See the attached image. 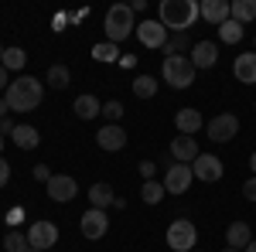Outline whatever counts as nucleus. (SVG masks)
Masks as SVG:
<instances>
[{
  "label": "nucleus",
  "instance_id": "nucleus-38",
  "mask_svg": "<svg viewBox=\"0 0 256 252\" xmlns=\"http://www.w3.org/2000/svg\"><path fill=\"white\" fill-rule=\"evenodd\" d=\"M7 85H10V82H7V68L0 65V92H7Z\"/></svg>",
  "mask_w": 256,
  "mask_h": 252
},
{
  "label": "nucleus",
  "instance_id": "nucleus-36",
  "mask_svg": "<svg viewBox=\"0 0 256 252\" xmlns=\"http://www.w3.org/2000/svg\"><path fill=\"white\" fill-rule=\"evenodd\" d=\"M7 181H10V164L0 157V188H7Z\"/></svg>",
  "mask_w": 256,
  "mask_h": 252
},
{
  "label": "nucleus",
  "instance_id": "nucleus-25",
  "mask_svg": "<svg viewBox=\"0 0 256 252\" xmlns=\"http://www.w3.org/2000/svg\"><path fill=\"white\" fill-rule=\"evenodd\" d=\"M0 65L7 68V72H20L24 65H28V55H24V48H4V58Z\"/></svg>",
  "mask_w": 256,
  "mask_h": 252
},
{
  "label": "nucleus",
  "instance_id": "nucleus-17",
  "mask_svg": "<svg viewBox=\"0 0 256 252\" xmlns=\"http://www.w3.org/2000/svg\"><path fill=\"white\" fill-rule=\"evenodd\" d=\"M174 126L181 136H195L198 130H202V113L198 109H192V106H184V109H178L174 113Z\"/></svg>",
  "mask_w": 256,
  "mask_h": 252
},
{
  "label": "nucleus",
  "instance_id": "nucleus-16",
  "mask_svg": "<svg viewBox=\"0 0 256 252\" xmlns=\"http://www.w3.org/2000/svg\"><path fill=\"white\" fill-rule=\"evenodd\" d=\"M198 157V140L195 136H174L171 140V160L174 164H192Z\"/></svg>",
  "mask_w": 256,
  "mask_h": 252
},
{
  "label": "nucleus",
  "instance_id": "nucleus-34",
  "mask_svg": "<svg viewBox=\"0 0 256 252\" xmlns=\"http://www.w3.org/2000/svg\"><path fill=\"white\" fill-rule=\"evenodd\" d=\"M31 174H34V181H44V184H48V181H52V171H48V167H44V164H34V171H31Z\"/></svg>",
  "mask_w": 256,
  "mask_h": 252
},
{
  "label": "nucleus",
  "instance_id": "nucleus-29",
  "mask_svg": "<svg viewBox=\"0 0 256 252\" xmlns=\"http://www.w3.org/2000/svg\"><path fill=\"white\" fill-rule=\"evenodd\" d=\"M4 249L7 252H28L31 242H28V235H20V232H7L4 235Z\"/></svg>",
  "mask_w": 256,
  "mask_h": 252
},
{
  "label": "nucleus",
  "instance_id": "nucleus-23",
  "mask_svg": "<svg viewBox=\"0 0 256 252\" xmlns=\"http://www.w3.org/2000/svg\"><path fill=\"white\" fill-rule=\"evenodd\" d=\"M229 17L239 20V24L246 27L250 20H256V0H232V7H229Z\"/></svg>",
  "mask_w": 256,
  "mask_h": 252
},
{
  "label": "nucleus",
  "instance_id": "nucleus-12",
  "mask_svg": "<svg viewBox=\"0 0 256 252\" xmlns=\"http://www.w3.org/2000/svg\"><path fill=\"white\" fill-rule=\"evenodd\" d=\"M44 188H48V198H52V201H58V205H68V201L79 194L76 177H68V174H55L48 184H44Z\"/></svg>",
  "mask_w": 256,
  "mask_h": 252
},
{
  "label": "nucleus",
  "instance_id": "nucleus-22",
  "mask_svg": "<svg viewBox=\"0 0 256 252\" xmlns=\"http://www.w3.org/2000/svg\"><path fill=\"white\" fill-rule=\"evenodd\" d=\"M72 109H76V116H79V119H96V116H102V102H99L96 96H79L76 102H72Z\"/></svg>",
  "mask_w": 256,
  "mask_h": 252
},
{
  "label": "nucleus",
  "instance_id": "nucleus-46",
  "mask_svg": "<svg viewBox=\"0 0 256 252\" xmlns=\"http://www.w3.org/2000/svg\"><path fill=\"white\" fill-rule=\"evenodd\" d=\"M0 58H4V44H0Z\"/></svg>",
  "mask_w": 256,
  "mask_h": 252
},
{
  "label": "nucleus",
  "instance_id": "nucleus-30",
  "mask_svg": "<svg viewBox=\"0 0 256 252\" xmlns=\"http://www.w3.org/2000/svg\"><path fill=\"white\" fill-rule=\"evenodd\" d=\"M92 58H96V61H116L120 58V48H116V44H110V41L92 44Z\"/></svg>",
  "mask_w": 256,
  "mask_h": 252
},
{
  "label": "nucleus",
  "instance_id": "nucleus-3",
  "mask_svg": "<svg viewBox=\"0 0 256 252\" xmlns=\"http://www.w3.org/2000/svg\"><path fill=\"white\" fill-rule=\"evenodd\" d=\"M106 41L110 44H120V41H126L134 31H137V24H134V10H130V3H113L110 10H106Z\"/></svg>",
  "mask_w": 256,
  "mask_h": 252
},
{
  "label": "nucleus",
  "instance_id": "nucleus-26",
  "mask_svg": "<svg viewBox=\"0 0 256 252\" xmlns=\"http://www.w3.org/2000/svg\"><path fill=\"white\" fill-rule=\"evenodd\" d=\"M134 96L137 99H154L158 96V78L154 75H137L134 78Z\"/></svg>",
  "mask_w": 256,
  "mask_h": 252
},
{
  "label": "nucleus",
  "instance_id": "nucleus-19",
  "mask_svg": "<svg viewBox=\"0 0 256 252\" xmlns=\"http://www.w3.org/2000/svg\"><path fill=\"white\" fill-rule=\"evenodd\" d=\"M113 201H116V194H113V188H110L106 181H96V184L89 188V208L106 212V208H113Z\"/></svg>",
  "mask_w": 256,
  "mask_h": 252
},
{
  "label": "nucleus",
  "instance_id": "nucleus-5",
  "mask_svg": "<svg viewBox=\"0 0 256 252\" xmlns=\"http://www.w3.org/2000/svg\"><path fill=\"white\" fill-rule=\"evenodd\" d=\"M168 249H174V252H192V246H195V222H188V218H174L171 225H168Z\"/></svg>",
  "mask_w": 256,
  "mask_h": 252
},
{
  "label": "nucleus",
  "instance_id": "nucleus-39",
  "mask_svg": "<svg viewBox=\"0 0 256 252\" xmlns=\"http://www.w3.org/2000/svg\"><path fill=\"white\" fill-rule=\"evenodd\" d=\"M18 222H20V212H18V208H14V212H7V225H18Z\"/></svg>",
  "mask_w": 256,
  "mask_h": 252
},
{
  "label": "nucleus",
  "instance_id": "nucleus-44",
  "mask_svg": "<svg viewBox=\"0 0 256 252\" xmlns=\"http://www.w3.org/2000/svg\"><path fill=\"white\" fill-rule=\"evenodd\" d=\"M222 252H239V249H229V246H226V249H222Z\"/></svg>",
  "mask_w": 256,
  "mask_h": 252
},
{
  "label": "nucleus",
  "instance_id": "nucleus-21",
  "mask_svg": "<svg viewBox=\"0 0 256 252\" xmlns=\"http://www.w3.org/2000/svg\"><path fill=\"white\" fill-rule=\"evenodd\" d=\"M10 140H14V147H20V150H34L41 143V133L34 126H28V123H18L14 133H10Z\"/></svg>",
  "mask_w": 256,
  "mask_h": 252
},
{
  "label": "nucleus",
  "instance_id": "nucleus-41",
  "mask_svg": "<svg viewBox=\"0 0 256 252\" xmlns=\"http://www.w3.org/2000/svg\"><path fill=\"white\" fill-rule=\"evenodd\" d=\"M7 109H10V106H7V99L0 96V119H7Z\"/></svg>",
  "mask_w": 256,
  "mask_h": 252
},
{
  "label": "nucleus",
  "instance_id": "nucleus-7",
  "mask_svg": "<svg viewBox=\"0 0 256 252\" xmlns=\"http://www.w3.org/2000/svg\"><path fill=\"white\" fill-rule=\"evenodd\" d=\"M28 242H31V249L48 252L55 242H58V225H55V222H48V218L31 222V229H28Z\"/></svg>",
  "mask_w": 256,
  "mask_h": 252
},
{
  "label": "nucleus",
  "instance_id": "nucleus-37",
  "mask_svg": "<svg viewBox=\"0 0 256 252\" xmlns=\"http://www.w3.org/2000/svg\"><path fill=\"white\" fill-rule=\"evenodd\" d=\"M14 133V126H10V119H0V136H10Z\"/></svg>",
  "mask_w": 256,
  "mask_h": 252
},
{
  "label": "nucleus",
  "instance_id": "nucleus-27",
  "mask_svg": "<svg viewBox=\"0 0 256 252\" xmlns=\"http://www.w3.org/2000/svg\"><path fill=\"white\" fill-rule=\"evenodd\" d=\"M44 82H48L52 89H68V85H72V75H68V68H65V65H52V68H48V75H44Z\"/></svg>",
  "mask_w": 256,
  "mask_h": 252
},
{
  "label": "nucleus",
  "instance_id": "nucleus-31",
  "mask_svg": "<svg viewBox=\"0 0 256 252\" xmlns=\"http://www.w3.org/2000/svg\"><path fill=\"white\" fill-rule=\"evenodd\" d=\"M181 51H192V38L188 34H174V41L164 44V58L168 55H181Z\"/></svg>",
  "mask_w": 256,
  "mask_h": 252
},
{
  "label": "nucleus",
  "instance_id": "nucleus-6",
  "mask_svg": "<svg viewBox=\"0 0 256 252\" xmlns=\"http://www.w3.org/2000/svg\"><path fill=\"white\" fill-rule=\"evenodd\" d=\"M205 133H208L212 143H229V140H236V133H239V116H232V113H218V116L208 119Z\"/></svg>",
  "mask_w": 256,
  "mask_h": 252
},
{
  "label": "nucleus",
  "instance_id": "nucleus-32",
  "mask_svg": "<svg viewBox=\"0 0 256 252\" xmlns=\"http://www.w3.org/2000/svg\"><path fill=\"white\" fill-rule=\"evenodd\" d=\"M102 116L110 119V123H120L123 119V102L113 99V102H102Z\"/></svg>",
  "mask_w": 256,
  "mask_h": 252
},
{
  "label": "nucleus",
  "instance_id": "nucleus-10",
  "mask_svg": "<svg viewBox=\"0 0 256 252\" xmlns=\"http://www.w3.org/2000/svg\"><path fill=\"white\" fill-rule=\"evenodd\" d=\"M134 34H137V41L144 48H164V44H168V27H164L160 20H150V17L140 20Z\"/></svg>",
  "mask_w": 256,
  "mask_h": 252
},
{
  "label": "nucleus",
  "instance_id": "nucleus-14",
  "mask_svg": "<svg viewBox=\"0 0 256 252\" xmlns=\"http://www.w3.org/2000/svg\"><path fill=\"white\" fill-rule=\"evenodd\" d=\"M198 7H202V20H208L212 27H218V24L229 20V7H232V0H202Z\"/></svg>",
  "mask_w": 256,
  "mask_h": 252
},
{
  "label": "nucleus",
  "instance_id": "nucleus-35",
  "mask_svg": "<svg viewBox=\"0 0 256 252\" xmlns=\"http://www.w3.org/2000/svg\"><path fill=\"white\" fill-rule=\"evenodd\" d=\"M242 198H246V201H256V177H250V181L242 184Z\"/></svg>",
  "mask_w": 256,
  "mask_h": 252
},
{
  "label": "nucleus",
  "instance_id": "nucleus-42",
  "mask_svg": "<svg viewBox=\"0 0 256 252\" xmlns=\"http://www.w3.org/2000/svg\"><path fill=\"white\" fill-rule=\"evenodd\" d=\"M250 167H253V177H256V150H253V157H250Z\"/></svg>",
  "mask_w": 256,
  "mask_h": 252
},
{
  "label": "nucleus",
  "instance_id": "nucleus-11",
  "mask_svg": "<svg viewBox=\"0 0 256 252\" xmlns=\"http://www.w3.org/2000/svg\"><path fill=\"white\" fill-rule=\"evenodd\" d=\"M79 229L86 239H102V235L110 232V218H106V212H99V208H86L79 218Z\"/></svg>",
  "mask_w": 256,
  "mask_h": 252
},
{
  "label": "nucleus",
  "instance_id": "nucleus-9",
  "mask_svg": "<svg viewBox=\"0 0 256 252\" xmlns=\"http://www.w3.org/2000/svg\"><path fill=\"white\" fill-rule=\"evenodd\" d=\"M192 181H195L192 164H171L160 184H164V191H168V194H184L188 188H192Z\"/></svg>",
  "mask_w": 256,
  "mask_h": 252
},
{
  "label": "nucleus",
  "instance_id": "nucleus-1",
  "mask_svg": "<svg viewBox=\"0 0 256 252\" xmlns=\"http://www.w3.org/2000/svg\"><path fill=\"white\" fill-rule=\"evenodd\" d=\"M4 99H7L10 113H34V109L41 106V99H44V85H41L38 78H31V75H20V78H14V82L7 85Z\"/></svg>",
  "mask_w": 256,
  "mask_h": 252
},
{
  "label": "nucleus",
  "instance_id": "nucleus-24",
  "mask_svg": "<svg viewBox=\"0 0 256 252\" xmlns=\"http://www.w3.org/2000/svg\"><path fill=\"white\" fill-rule=\"evenodd\" d=\"M218 31V41H222V44H239V41H242V34H246V31H242V24H239V20H226V24H218L216 27Z\"/></svg>",
  "mask_w": 256,
  "mask_h": 252
},
{
  "label": "nucleus",
  "instance_id": "nucleus-15",
  "mask_svg": "<svg viewBox=\"0 0 256 252\" xmlns=\"http://www.w3.org/2000/svg\"><path fill=\"white\" fill-rule=\"evenodd\" d=\"M216 61H218L216 41H195V44H192V65H195V72L198 68H212Z\"/></svg>",
  "mask_w": 256,
  "mask_h": 252
},
{
  "label": "nucleus",
  "instance_id": "nucleus-2",
  "mask_svg": "<svg viewBox=\"0 0 256 252\" xmlns=\"http://www.w3.org/2000/svg\"><path fill=\"white\" fill-rule=\"evenodd\" d=\"M202 17V7L195 0H160V24L174 34H188V27Z\"/></svg>",
  "mask_w": 256,
  "mask_h": 252
},
{
  "label": "nucleus",
  "instance_id": "nucleus-33",
  "mask_svg": "<svg viewBox=\"0 0 256 252\" xmlns=\"http://www.w3.org/2000/svg\"><path fill=\"white\" fill-rule=\"evenodd\" d=\"M137 171H140V177H144V181H154V160H140Z\"/></svg>",
  "mask_w": 256,
  "mask_h": 252
},
{
  "label": "nucleus",
  "instance_id": "nucleus-45",
  "mask_svg": "<svg viewBox=\"0 0 256 252\" xmlns=\"http://www.w3.org/2000/svg\"><path fill=\"white\" fill-rule=\"evenodd\" d=\"M0 154H4V136H0Z\"/></svg>",
  "mask_w": 256,
  "mask_h": 252
},
{
  "label": "nucleus",
  "instance_id": "nucleus-40",
  "mask_svg": "<svg viewBox=\"0 0 256 252\" xmlns=\"http://www.w3.org/2000/svg\"><path fill=\"white\" fill-rule=\"evenodd\" d=\"M72 17H55V31H65V24H68Z\"/></svg>",
  "mask_w": 256,
  "mask_h": 252
},
{
  "label": "nucleus",
  "instance_id": "nucleus-43",
  "mask_svg": "<svg viewBox=\"0 0 256 252\" xmlns=\"http://www.w3.org/2000/svg\"><path fill=\"white\" fill-rule=\"evenodd\" d=\"M242 252H256V242H250V246H246V249H242Z\"/></svg>",
  "mask_w": 256,
  "mask_h": 252
},
{
  "label": "nucleus",
  "instance_id": "nucleus-49",
  "mask_svg": "<svg viewBox=\"0 0 256 252\" xmlns=\"http://www.w3.org/2000/svg\"><path fill=\"white\" fill-rule=\"evenodd\" d=\"M192 252H198V249H192Z\"/></svg>",
  "mask_w": 256,
  "mask_h": 252
},
{
  "label": "nucleus",
  "instance_id": "nucleus-20",
  "mask_svg": "<svg viewBox=\"0 0 256 252\" xmlns=\"http://www.w3.org/2000/svg\"><path fill=\"white\" fill-rule=\"evenodd\" d=\"M250 242H253V232H250V225H246V222H232V225L226 229V246H229V249L242 252Z\"/></svg>",
  "mask_w": 256,
  "mask_h": 252
},
{
  "label": "nucleus",
  "instance_id": "nucleus-13",
  "mask_svg": "<svg viewBox=\"0 0 256 252\" xmlns=\"http://www.w3.org/2000/svg\"><path fill=\"white\" fill-rule=\"evenodd\" d=\"M96 143H99V150L116 154V150H123V147H126V130H123L120 123H106V126L96 133Z\"/></svg>",
  "mask_w": 256,
  "mask_h": 252
},
{
  "label": "nucleus",
  "instance_id": "nucleus-47",
  "mask_svg": "<svg viewBox=\"0 0 256 252\" xmlns=\"http://www.w3.org/2000/svg\"><path fill=\"white\" fill-rule=\"evenodd\" d=\"M28 252H41V249H28Z\"/></svg>",
  "mask_w": 256,
  "mask_h": 252
},
{
  "label": "nucleus",
  "instance_id": "nucleus-8",
  "mask_svg": "<svg viewBox=\"0 0 256 252\" xmlns=\"http://www.w3.org/2000/svg\"><path fill=\"white\" fill-rule=\"evenodd\" d=\"M192 174H195L198 181H205V184H216V181H222L226 167H222V160H218L216 154H198L195 160H192Z\"/></svg>",
  "mask_w": 256,
  "mask_h": 252
},
{
  "label": "nucleus",
  "instance_id": "nucleus-4",
  "mask_svg": "<svg viewBox=\"0 0 256 252\" xmlns=\"http://www.w3.org/2000/svg\"><path fill=\"white\" fill-rule=\"evenodd\" d=\"M160 75H164V82L171 89H188L195 82V65H192V58H184V55H168L164 65H160Z\"/></svg>",
  "mask_w": 256,
  "mask_h": 252
},
{
  "label": "nucleus",
  "instance_id": "nucleus-28",
  "mask_svg": "<svg viewBox=\"0 0 256 252\" xmlns=\"http://www.w3.org/2000/svg\"><path fill=\"white\" fill-rule=\"evenodd\" d=\"M164 184H160V181H144V188H140V198H144V201H147V205H160V201H164Z\"/></svg>",
  "mask_w": 256,
  "mask_h": 252
},
{
  "label": "nucleus",
  "instance_id": "nucleus-18",
  "mask_svg": "<svg viewBox=\"0 0 256 252\" xmlns=\"http://www.w3.org/2000/svg\"><path fill=\"white\" fill-rule=\"evenodd\" d=\"M232 75L242 82V85H256V51H246L232 61Z\"/></svg>",
  "mask_w": 256,
  "mask_h": 252
},
{
  "label": "nucleus",
  "instance_id": "nucleus-48",
  "mask_svg": "<svg viewBox=\"0 0 256 252\" xmlns=\"http://www.w3.org/2000/svg\"><path fill=\"white\" fill-rule=\"evenodd\" d=\"M253 51H256V41H253Z\"/></svg>",
  "mask_w": 256,
  "mask_h": 252
}]
</instances>
